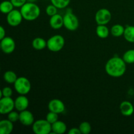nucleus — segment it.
<instances>
[{"mask_svg": "<svg viewBox=\"0 0 134 134\" xmlns=\"http://www.w3.org/2000/svg\"><path fill=\"white\" fill-rule=\"evenodd\" d=\"M46 13L50 16L55 15L58 13V8L52 4L48 5L46 8Z\"/></svg>", "mask_w": 134, "mask_h": 134, "instance_id": "cd10ccee", "label": "nucleus"}, {"mask_svg": "<svg viewBox=\"0 0 134 134\" xmlns=\"http://www.w3.org/2000/svg\"><path fill=\"white\" fill-rule=\"evenodd\" d=\"M7 118L9 120H10L13 122H16L18 120H19L20 113H17L16 111H12L9 113L7 114Z\"/></svg>", "mask_w": 134, "mask_h": 134, "instance_id": "c85d7f7f", "label": "nucleus"}, {"mask_svg": "<svg viewBox=\"0 0 134 134\" xmlns=\"http://www.w3.org/2000/svg\"><path fill=\"white\" fill-rule=\"evenodd\" d=\"M49 24L54 30H59L64 26V16L60 14H56L51 16Z\"/></svg>", "mask_w": 134, "mask_h": 134, "instance_id": "4468645a", "label": "nucleus"}, {"mask_svg": "<svg viewBox=\"0 0 134 134\" xmlns=\"http://www.w3.org/2000/svg\"><path fill=\"white\" fill-rule=\"evenodd\" d=\"M13 95V90L10 87H4L1 91V97H11Z\"/></svg>", "mask_w": 134, "mask_h": 134, "instance_id": "c756f323", "label": "nucleus"}, {"mask_svg": "<svg viewBox=\"0 0 134 134\" xmlns=\"http://www.w3.org/2000/svg\"><path fill=\"white\" fill-rule=\"evenodd\" d=\"M23 19L20 10L17 9H13L12 11L8 13L7 16V22L8 24L12 27H16L19 26L22 23Z\"/></svg>", "mask_w": 134, "mask_h": 134, "instance_id": "0eeeda50", "label": "nucleus"}, {"mask_svg": "<svg viewBox=\"0 0 134 134\" xmlns=\"http://www.w3.org/2000/svg\"><path fill=\"white\" fill-rule=\"evenodd\" d=\"M64 26L69 31H75L79 26V21L75 14L68 12L64 16Z\"/></svg>", "mask_w": 134, "mask_h": 134, "instance_id": "423d86ee", "label": "nucleus"}, {"mask_svg": "<svg viewBox=\"0 0 134 134\" xmlns=\"http://www.w3.org/2000/svg\"><path fill=\"white\" fill-rule=\"evenodd\" d=\"M3 79L9 84H13L15 82L16 79H18L17 75L14 73L13 71H7L5 72L3 75Z\"/></svg>", "mask_w": 134, "mask_h": 134, "instance_id": "5701e85b", "label": "nucleus"}, {"mask_svg": "<svg viewBox=\"0 0 134 134\" xmlns=\"http://www.w3.org/2000/svg\"><path fill=\"white\" fill-rule=\"evenodd\" d=\"M1 51L5 54H10L14 52L16 48L15 41L10 37H5L1 40L0 43Z\"/></svg>", "mask_w": 134, "mask_h": 134, "instance_id": "9d476101", "label": "nucleus"}, {"mask_svg": "<svg viewBox=\"0 0 134 134\" xmlns=\"http://www.w3.org/2000/svg\"><path fill=\"white\" fill-rule=\"evenodd\" d=\"M20 12L23 18L27 21H34L37 19L41 13L39 7L33 2H26L20 7Z\"/></svg>", "mask_w": 134, "mask_h": 134, "instance_id": "f03ea898", "label": "nucleus"}, {"mask_svg": "<svg viewBox=\"0 0 134 134\" xmlns=\"http://www.w3.org/2000/svg\"><path fill=\"white\" fill-rule=\"evenodd\" d=\"M14 106L16 109L20 112L26 110L29 106L28 99L25 95H20L14 100Z\"/></svg>", "mask_w": 134, "mask_h": 134, "instance_id": "ddd939ff", "label": "nucleus"}, {"mask_svg": "<svg viewBox=\"0 0 134 134\" xmlns=\"http://www.w3.org/2000/svg\"><path fill=\"white\" fill-rule=\"evenodd\" d=\"M47 46V41H46L43 38L36 37L33 40L32 47L34 49L37 51H41L44 49Z\"/></svg>", "mask_w": 134, "mask_h": 134, "instance_id": "a211bd4d", "label": "nucleus"}, {"mask_svg": "<svg viewBox=\"0 0 134 134\" xmlns=\"http://www.w3.org/2000/svg\"><path fill=\"white\" fill-rule=\"evenodd\" d=\"M120 111L124 116H130L133 115L134 112L133 105L130 102L124 101L120 105Z\"/></svg>", "mask_w": 134, "mask_h": 134, "instance_id": "2eb2a0df", "label": "nucleus"}, {"mask_svg": "<svg viewBox=\"0 0 134 134\" xmlns=\"http://www.w3.org/2000/svg\"><path fill=\"white\" fill-rule=\"evenodd\" d=\"M69 134H81V131H80L79 128H72L68 132Z\"/></svg>", "mask_w": 134, "mask_h": 134, "instance_id": "2f4dec72", "label": "nucleus"}, {"mask_svg": "<svg viewBox=\"0 0 134 134\" xmlns=\"http://www.w3.org/2000/svg\"><path fill=\"white\" fill-rule=\"evenodd\" d=\"M109 30L106 25H98L96 27V34L101 39H105L109 35Z\"/></svg>", "mask_w": 134, "mask_h": 134, "instance_id": "6ab92c4d", "label": "nucleus"}, {"mask_svg": "<svg viewBox=\"0 0 134 134\" xmlns=\"http://www.w3.org/2000/svg\"><path fill=\"white\" fill-rule=\"evenodd\" d=\"M124 30H125V27L124 26L117 24L112 26L111 28V34L113 37H119L124 35Z\"/></svg>", "mask_w": 134, "mask_h": 134, "instance_id": "412c9836", "label": "nucleus"}, {"mask_svg": "<svg viewBox=\"0 0 134 134\" xmlns=\"http://www.w3.org/2000/svg\"><path fill=\"white\" fill-rule=\"evenodd\" d=\"M67 131V126L65 122L57 120L52 124V132L56 134H63Z\"/></svg>", "mask_w": 134, "mask_h": 134, "instance_id": "f3484780", "label": "nucleus"}, {"mask_svg": "<svg viewBox=\"0 0 134 134\" xmlns=\"http://www.w3.org/2000/svg\"><path fill=\"white\" fill-rule=\"evenodd\" d=\"M14 6L10 1H3L0 5V10L3 14H7L10 13L14 9Z\"/></svg>", "mask_w": 134, "mask_h": 134, "instance_id": "4be33fe9", "label": "nucleus"}, {"mask_svg": "<svg viewBox=\"0 0 134 134\" xmlns=\"http://www.w3.org/2000/svg\"><path fill=\"white\" fill-rule=\"evenodd\" d=\"M13 129V122L9 119L0 121V134H10L12 133Z\"/></svg>", "mask_w": 134, "mask_h": 134, "instance_id": "dca6fc26", "label": "nucleus"}, {"mask_svg": "<svg viewBox=\"0 0 134 134\" xmlns=\"http://www.w3.org/2000/svg\"><path fill=\"white\" fill-rule=\"evenodd\" d=\"M65 44V39L60 35H54L47 40L48 49L51 52H56L61 51Z\"/></svg>", "mask_w": 134, "mask_h": 134, "instance_id": "7ed1b4c3", "label": "nucleus"}, {"mask_svg": "<svg viewBox=\"0 0 134 134\" xmlns=\"http://www.w3.org/2000/svg\"><path fill=\"white\" fill-rule=\"evenodd\" d=\"M124 39L130 43H134V26H128L125 27L124 33Z\"/></svg>", "mask_w": 134, "mask_h": 134, "instance_id": "aec40b11", "label": "nucleus"}, {"mask_svg": "<svg viewBox=\"0 0 134 134\" xmlns=\"http://www.w3.org/2000/svg\"><path fill=\"white\" fill-rule=\"evenodd\" d=\"M10 1L13 4L14 7H21L27 2V0H10Z\"/></svg>", "mask_w": 134, "mask_h": 134, "instance_id": "7c9ffc66", "label": "nucleus"}, {"mask_svg": "<svg viewBox=\"0 0 134 134\" xmlns=\"http://www.w3.org/2000/svg\"><path fill=\"white\" fill-rule=\"evenodd\" d=\"M15 108L14 100L11 97H2L0 99V113L6 115L13 111Z\"/></svg>", "mask_w": 134, "mask_h": 134, "instance_id": "1a4fd4ad", "label": "nucleus"}, {"mask_svg": "<svg viewBox=\"0 0 134 134\" xmlns=\"http://www.w3.org/2000/svg\"><path fill=\"white\" fill-rule=\"evenodd\" d=\"M111 13L107 9H101L95 14V20L98 25H106L111 21Z\"/></svg>", "mask_w": 134, "mask_h": 134, "instance_id": "6e6552de", "label": "nucleus"}, {"mask_svg": "<svg viewBox=\"0 0 134 134\" xmlns=\"http://www.w3.org/2000/svg\"><path fill=\"white\" fill-rule=\"evenodd\" d=\"M71 0H51L52 5L56 6L58 9H64L70 3Z\"/></svg>", "mask_w": 134, "mask_h": 134, "instance_id": "393cba45", "label": "nucleus"}, {"mask_svg": "<svg viewBox=\"0 0 134 134\" xmlns=\"http://www.w3.org/2000/svg\"><path fill=\"white\" fill-rule=\"evenodd\" d=\"M37 0H27V2H33V3H35Z\"/></svg>", "mask_w": 134, "mask_h": 134, "instance_id": "72a5a7b5", "label": "nucleus"}, {"mask_svg": "<svg viewBox=\"0 0 134 134\" xmlns=\"http://www.w3.org/2000/svg\"><path fill=\"white\" fill-rule=\"evenodd\" d=\"M46 120L52 124L58 120V114L52 111H49V113H48L46 116Z\"/></svg>", "mask_w": 134, "mask_h": 134, "instance_id": "bb28decb", "label": "nucleus"}, {"mask_svg": "<svg viewBox=\"0 0 134 134\" xmlns=\"http://www.w3.org/2000/svg\"><path fill=\"white\" fill-rule=\"evenodd\" d=\"M80 131H81V134H88L90 133L92 130V127L90 123L88 122H82L80 124L79 127Z\"/></svg>", "mask_w": 134, "mask_h": 134, "instance_id": "a878e982", "label": "nucleus"}, {"mask_svg": "<svg viewBox=\"0 0 134 134\" xmlns=\"http://www.w3.org/2000/svg\"><path fill=\"white\" fill-rule=\"evenodd\" d=\"M5 34H6V31L4 27L3 26H0V40L5 37Z\"/></svg>", "mask_w": 134, "mask_h": 134, "instance_id": "473e14b6", "label": "nucleus"}, {"mask_svg": "<svg viewBox=\"0 0 134 134\" xmlns=\"http://www.w3.org/2000/svg\"><path fill=\"white\" fill-rule=\"evenodd\" d=\"M14 87L20 95H26L30 92L31 85L30 81L24 77H18L14 83Z\"/></svg>", "mask_w": 134, "mask_h": 134, "instance_id": "20e7f679", "label": "nucleus"}, {"mask_svg": "<svg viewBox=\"0 0 134 134\" xmlns=\"http://www.w3.org/2000/svg\"><path fill=\"white\" fill-rule=\"evenodd\" d=\"M122 58L126 64H134V49L128 50L124 54Z\"/></svg>", "mask_w": 134, "mask_h": 134, "instance_id": "b1692460", "label": "nucleus"}, {"mask_svg": "<svg viewBox=\"0 0 134 134\" xmlns=\"http://www.w3.org/2000/svg\"><path fill=\"white\" fill-rule=\"evenodd\" d=\"M32 130L35 134H49L52 132V124L46 119H39L34 122Z\"/></svg>", "mask_w": 134, "mask_h": 134, "instance_id": "39448f33", "label": "nucleus"}, {"mask_svg": "<svg viewBox=\"0 0 134 134\" xmlns=\"http://www.w3.org/2000/svg\"><path fill=\"white\" fill-rule=\"evenodd\" d=\"M19 121L21 124L26 126H32L34 121V116L32 113L30 112L28 110H24L20 112Z\"/></svg>", "mask_w": 134, "mask_h": 134, "instance_id": "9b49d317", "label": "nucleus"}, {"mask_svg": "<svg viewBox=\"0 0 134 134\" xmlns=\"http://www.w3.org/2000/svg\"><path fill=\"white\" fill-rule=\"evenodd\" d=\"M105 71L112 77H120L124 75L126 71V63L123 58L118 56L110 58L105 66Z\"/></svg>", "mask_w": 134, "mask_h": 134, "instance_id": "f257e3e1", "label": "nucleus"}, {"mask_svg": "<svg viewBox=\"0 0 134 134\" xmlns=\"http://www.w3.org/2000/svg\"><path fill=\"white\" fill-rule=\"evenodd\" d=\"M49 111H52L56 113H62L65 111V105L62 101L58 99H53L51 100L48 105Z\"/></svg>", "mask_w": 134, "mask_h": 134, "instance_id": "f8f14e48", "label": "nucleus"}]
</instances>
